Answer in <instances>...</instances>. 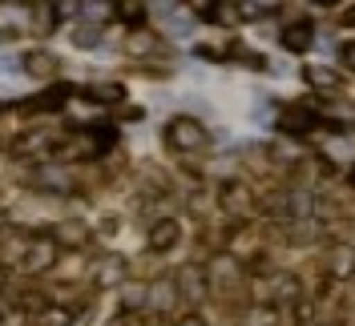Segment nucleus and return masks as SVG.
Wrapping results in <instances>:
<instances>
[{
    "instance_id": "obj_1",
    "label": "nucleus",
    "mask_w": 355,
    "mask_h": 326,
    "mask_svg": "<svg viewBox=\"0 0 355 326\" xmlns=\"http://www.w3.org/2000/svg\"><path fill=\"white\" fill-rule=\"evenodd\" d=\"M170 141H174L178 150H198V145H206V129L194 125L190 117H178L174 125H170Z\"/></svg>"
},
{
    "instance_id": "obj_2",
    "label": "nucleus",
    "mask_w": 355,
    "mask_h": 326,
    "mask_svg": "<svg viewBox=\"0 0 355 326\" xmlns=\"http://www.w3.org/2000/svg\"><path fill=\"white\" fill-rule=\"evenodd\" d=\"M315 121H319V117H315V113H307L303 105H295L287 117H283V125H287V129H295V133H307Z\"/></svg>"
},
{
    "instance_id": "obj_3",
    "label": "nucleus",
    "mask_w": 355,
    "mask_h": 326,
    "mask_svg": "<svg viewBox=\"0 0 355 326\" xmlns=\"http://www.w3.org/2000/svg\"><path fill=\"white\" fill-rule=\"evenodd\" d=\"M283 44H287L291 53H303L311 44V24H295V28H287L283 33Z\"/></svg>"
},
{
    "instance_id": "obj_4",
    "label": "nucleus",
    "mask_w": 355,
    "mask_h": 326,
    "mask_svg": "<svg viewBox=\"0 0 355 326\" xmlns=\"http://www.w3.org/2000/svg\"><path fill=\"white\" fill-rule=\"evenodd\" d=\"M49 262H53V246H49V242H37V246L28 250V258H24V266H28V270H44Z\"/></svg>"
},
{
    "instance_id": "obj_5",
    "label": "nucleus",
    "mask_w": 355,
    "mask_h": 326,
    "mask_svg": "<svg viewBox=\"0 0 355 326\" xmlns=\"http://www.w3.org/2000/svg\"><path fill=\"white\" fill-rule=\"evenodd\" d=\"M65 97H69V89H49V93H41V97H37L33 105H37V109H44V113H53V105H61Z\"/></svg>"
},
{
    "instance_id": "obj_6",
    "label": "nucleus",
    "mask_w": 355,
    "mask_h": 326,
    "mask_svg": "<svg viewBox=\"0 0 355 326\" xmlns=\"http://www.w3.org/2000/svg\"><path fill=\"white\" fill-rule=\"evenodd\" d=\"M174 221H166V226H157L154 230V246H162V250H166V246H174Z\"/></svg>"
},
{
    "instance_id": "obj_7",
    "label": "nucleus",
    "mask_w": 355,
    "mask_h": 326,
    "mask_svg": "<svg viewBox=\"0 0 355 326\" xmlns=\"http://www.w3.org/2000/svg\"><path fill=\"white\" fill-rule=\"evenodd\" d=\"M28 69H41V73L53 77V73H57V61H53V57H44V53H37V57H28Z\"/></svg>"
},
{
    "instance_id": "obj_8",
    "label": "nucleus",
    "mask_w": 355,
    "mask_h": 326,
    "mask_svg": "<svg viewBox=\"0 0 355 326\" xmlns=\"http://www.w3.org/2000/svg\"><path fill=\"white\" fill-rule=\"evenodd\" d=\"M77 41L85 44V48H93V41H101V33H93V28H81V33H77Z\"/></svg>"
},
{
    "instance_id": "obj_9",
    "label": "nucleus",
    "mask_w": 355,
    "mask_h": 326,
    "mask_svg": "<svg viewBox=\"0 0 355 326\" xmlns=\"http://www.w3.org/2000/svg\"><path fill=\"white\" fill-rule=\"evenodd\" d=\"M343 61H347V69H355V44H347V48H343Z\"/></svg>"
},
{
    "instance_id": "obj_10",
    "label": "nucleus",
    "mask_w": 355,
    "mask_h": 326,
    "mask_svg": "<svg viewBox=\"0 0 355 326\" xmlns=\"http://www.w3.org/2000/svg\"><path fill=\"white\" fill-rule=\"evenodd\" d=\"M182 326H202V323H198V318H186V323H182Z\"/></svg>"
},
{
    "instance_id": "obj_11",
    "label": "nucleus",
    "mask_w": 355,
    "mask_h": 326,
    "mask_svg": "<svg viewBox=\"0 0 355 326\" xmlns=\"http://www.w3.org/2000/svg\"><path fill=\"white\" fill-rule=\"evenodd\" d=\"M352 21H355V8H352Z\"/></svg>"
},
{
    "instance_id": "obj_12",
    "label": "nucleus",
    "mask_w": 355,
    "mask_h": 326,
    "mask_svg": "<svg viewBox=\"0 0 355 326\" xmlns=\"http://www.w3.org/2000/svg\"><path fill=\"white\" fill-rule=\"evenodd\" d=\"M352 181H355V170H352Z\"/></svg>"
}]
</instances>
